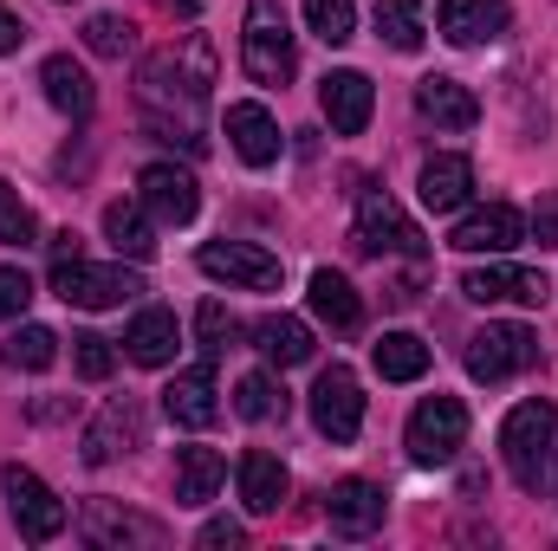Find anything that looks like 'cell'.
<instances>
[{
	"mask_svg": "<svg viewBox=\"0 0 558 551\" xmlns=\"http://www.w3.org/2000/svg\"><path fill=\"white\" fill-rule=\"evenodd\" d=\"M461 292L474 298V305H546V273H533V267H474V273L461 279Z\"/></svg>",
	"mask_w": 558,
	"mask_h": 551,
	"instance_id": "cell-18",
	"label": "cell"
},
{
	"mask_svg": "<svg viewBox=\"0 0 558 551\" xmlns=\"http://www.w3.org/2000/svg\"><path fill=\"white\" fill-rule=\"evenodd\" d=\"M52 292L65 305H85V311H111V305L137 298L143 279L131 267H92L85 254H72V260H52Z\"/></svg>",
	"mask_w": 558,
	"mask_h": 551,
	"instance_id": "cell-5",
	"label": "cell"
},
{
	"mask_svg": "<svg viewBox=\"0 0 558 551\" xmlns=\"http://www.w3.org/2000/svg\"><path fill=\"white\" fill-rule=\"evenodd\" d=\"M105 241H111L124 260H149V254H156L149 208H143V201H111V208H105Z\"/></svg>",
	"mask_w": 558,
	"mask_h": 551,
	"instance_id": "cell-28",
	"label": "cell"
},
{
	"mask_svg": "<svg viewBox=\"0 0 558 551\" xmlns=\"http://www.w3.org/2000/svg\"><path fill=\"white\" fill-rule=\"evenodd\" d=\"M195 267L208 279H228V285H247V292H274L279 285V254L254 247V241H208L195 254Z\"/></svg>",
	"mask_w": 558,
	"mask_h": 551,
	"instance_id": "cell-11",
	"label": "cell"
},
{
	"mask_svg": "<svg viewBox=\"0 0 558 551\" xmlns=\"http://www.w3.org/2000/svg\"><path fill=\"white\" fill-rule=\"evenodd\" d=\"M241 65H247V78H254V85H267V91L292 85V72H299V46H292V26H286L279 0H247Z\"/></svg>",
	"mask_w": 558,
	"mask_h": 551,
	"instance_id": "cell-3",
	"label": "cell"
},
{
	"mask_svg": "<svg viewBox=\"0 0 558 551\" xmlns=\"http://www.w3.org/2000/svg\"><path fill=\"white\" fill-rule=\"evenodd\" d=\"M312 421H318L325 441H357V428H364V390H357V377L344 364L318 370V383H312Z\"/></svg>",
	"mask_w": 558,
	"mask_h": 551,
	"instance_id": "cell-10",
	"label": "cell"
},
{
	"mask_svg": "<svg viewBox=\"0 0 558 551\" xmlns=\"http://www.w3.org/2000/svg\"><path fill=\"white\" fill-rule=\"evenodd\" d=\"M305 26L325 39V46H344L357 33V7L351 0H305Z\"/></svg>",
	"mask_w": 558,
	"mask_h": 551,
	"instance_id": "cell-35",
	"label": "cell"
},
{
	"mask_svg": "<svg viewBox=\"0 0 558 551\" xmlns=\"http://www.w3.org/2000/svg\"><path fill=\"white\" fill-rule=\"evenodd\" d=\"M539 364V338L526 325H481L468 338V377L474 383H507Z\"/></svg>",
	"mask_w": 558,
	"mask_h": 551,
	"instance_id": "cell-6",
	"label": "cell"
},
{
	"mask_svg": "<svg viewBox=\"0 0 558 551\" xmlns=\"http://www.w3.org/2000/svg\"><path fill=\"white\" fill-rule=\"evenodd\" d=\"M149 7H162L169 20H195L202 13V0H149Z\"/></svg>",
	"mask_w": 558,
	"mask_h": 551,
	"instance_id": "cell-43",
	"label": "cell"
},
{
	"mask_svg": "<svg viewBox=\"0 0 558 551\" xmlns=\"http://www.w3.org/2000/svg\"><path fill=\"white\" fill-rule=\"evenodd\" d=\"M228 143H234V156L247 162V169H274L279 149H286V137H279L274 111L267 105H228Z\"/></svg>",
	"mask_w": 558,
	"mask_h": 551,
	"instance_id": "cell-19",
	"label": "cell"
},
{
	"mask_svg": "<svg viewBox=\"0 0 558 551\" xmlns=\"http://www.w3.org/2000/svg\"><path fill=\"white\" fill-rule=\"evenodd\" d=\"M318 111H325V124H331L338 137H364V124H371V111H377V91H371L364 72H325Z\"/></svg>",
	"mask_w": 558,
	"mask_h": 551,
	"instance_id": "cell-15",
	"label": "cell"
},
{
	"mask_svg": "<svg viewBox=\"0 0 558 551\" xmlns=\"http://www.w3.org/2000/svg\"><path fill=\"white\" fill-rule=\"evenodd\" d=\"M357 247H371V254H410V260L428 254L422 234H416V221H410L384 188H364V195H357Z\"/></svg>",
	"mask_w": 558,
	"mask_h": 551,
	"instance_id": "cell-9",
	"label": "cell"
},
{
	"mask_svg": "<svg viewBox=\"0 0 558 551\" xmlns=\"http://www.w3.org/2000/svg\"><path fill=\"white\" fill-rule=\"evenodd\" d=\"M137 201L149 208V221H162V228H189L195 221V208H202V188H195V175L189 169H175V162H149L137 175Z\"/></svg>",
	"mask_w": 558,
	"mask_h": 551,
	"instance_id": "cell-12",
	"label": "cell"
},
{
	"mask_svg": "<svg viewBox=\"0 0 558 551\" xmlns=\"http://www.w3.org/2000/svg\"><path fill=\"white\" fill-rule=\"evenodd\" d=\"M162 415H169L175 428H208V421L221 415L215 370H208V364H195V370H175V377H169V390H162Z\"/></svg>",
	"mask_w": 558,
	"mask_h": 551,
	"instance_id": "cell-20",
	"label": "cell"
},
{
	"mask_svg": "<svg viewBox=\"0 0 558 551\" xmlns=\"http://www.w3.org/2000/svg\"><path fill=\"white\" fill-rule=\"evenodd\" d=\"M553 441H558V409L546 396L520 403V409L500 421V461H507V474H513L520 493H539V487H546V454H553Z\"/></svg>",
	"mask_w": 558,
	"mask_h": 551,
	"instance_id": "cell-2",
	"label": "cell"
},
{
	"mask_svg": "<svg viewBox=\"0 0 558 551\" xmlns=\"http://www.w3.org/2000/svg\"><path fill=\"white\" fill-rule=\"evenodd\" d=\"M72 370H78L85 383H105V377L118 370V351H111V338H98V331H78V338H72Z\"/></svg>",
	"mask_w": 558,
	"mask_h": 551,
	"instance_id": "cell-37",
	"label": "cell"
},
{
	"mask_svg": "<svg viewBox=\"0 0 558 551\" xmlns=\"http://www.w3.org/2000/svg\"><path fill=\"white\" fill-rule=\"evenodd\" d=\"M26 305H33V279L20 267H0V318H20Z\"/></svg>",
	"mask_w": 558,
	"mask_h": 551,
	"instance_id": "cell-40",
	"label": "cell"
},
{
	"mask_svg": "<svg viewBox=\"0 0 558 551\" xmlns=\"http://www.w3.org/2000/svg\"><path fill=\"white\" fill-rule=\"evenodd\" d=\"M435 26L454 46H487V39H500L513 26V7L507 0H441L435 7Z\"/></svg>",
	"mask_w": 558,
	"mask_h": 551,
	"instance_id": "cell-16",
	"label": "cell"
},
{
	"mask_svg": "<svg viewBox=\"0 0 558 551\" xmlns=\"http://www.w3.org/2000/svg\"><path fill=\"white\" fill-rule=\"evenodd\" d=\"M131 448H143V409L131 396H111V403L98 409V421L85 428V461H92V467H111V461L131 454Z\"/></svg>",
	"mask_w": 558,
	"mask_h": 551,
	"instance_id": "cell-17",
	"label": "cell"
},
{
	"mask_svg": "<svg viewBox=\"0 0 558 551\" xmlns=\"http://www.w3.org/2000/svg\"><path fill=\"white\" fill-rule=\"evenodd\" d=\"M526 234H533V241H539L546 254L558 247V188H546V195L533 201V221H526Z\"/></svg>",
	"mask_w": 558,
	"mask_h": 551,
	"instance_id": "cell-39",
	"label": "cell"
},
{
	"mask_svg": "<svg viewBox=\"0 0 558 551\" xmlns=\"http://www.w3.org/2000/svg\"><path fill=\"white\" fill-rule=\"evenodd\" d=\"M175 344H182V331H175V311H162V305L137 311L131 331H124V351H131V364H143V370L175 364Z\"/></svg>",
	"mask_w": 558,
	"mask_h": 551,
	"instance_id": "cell-23",
	"label": "cell"
},
{
	"mask_svg": "<svg viewBox=\"0 0 558 551\" xmlns=\"http://www.w3.org/2000/svg\"><path fill=\"white\" fill-rule=\"evenodd\" d=\"M403 441H410V461H416V467H448V461L461 454V441H468V409H461V396H428V403H416Z\"/></svg>",
	"mask_w": 558,
	"mask_h": 551,
	"instance_id": "cell-7",
	"label": "cell"
},
{
	"mask_svg": "<svg viewBox=\"0 0 558 551\" xmlns=\"http://www.w3.org/2000/svg\"><path fill=\"white\" fill-rule=\"evenodd\" d=\"M13 370H46L52 357H59V338L46 331V325H20L13 338H7V351H0Z\"/></svg>",
	"mask_w": 558,
	"mask_h": 551,
	"instance_id": "cell-33",
	"label": "cell"
},
{
	"mask_svg": "<svg viewBox=\"0 0 558 551\" xmlns=\"http://www.w3.org/2000/svg\"><path fill=\"white\" fill-rule=\"evenodd\" d=\"M39 85H46L52 111H65V118H92V105H98V91H92V78H85V65L72 52H52L39 65Z\"/></svg>",
	"mask_w": 558,
	"mask_h": 551,
	"instance_id": "cell-25",
	"label": "cell"
},
{
	"mask_svg": "<svg viewBox=\"0 0 558 551\" xmlns=\"http://www.w3.org/2000/svg\"><path fill=\"white\" fill-rule=\"evenodd\" d=\"M520 241H526V215H520V208H507V201L461 215V221H454V234H448V247H454V254H513Z\"/></svg>",
	"mask_w": 558,
	"mask_h": 551,
	"instance_id": "cell-13",
	"label": "cell"
},
{
	"mask_svg": "<svg viewBox=\"0 0 558 551\" xmlns=\"http://www.w3.org/2000/svg\"><path fill=\"white\" fill-rule=\"evenodd\" d=\"M221 474H228V461L215 448H182L175 454V506H208Z\"/></svg>",
	"mask_w": 558,
	"mask_h": 551,
	"instance_id": "cell-27",
	"label": "cell"
},
{
	"mask_svg": "<svg viewBox=\"0 0 558 551\" xmlns=\"http://www.w3.org/2000/svg\"><path fill=\"white\" fill-rule=\"evenodd\" d=\"M468 188H474V162L468 156H428L416 175V195L428 215H454L468 201Z\"/></svg>",
	"mask_w": 558,
	"mask_h": 551,
	"instance_id": "cell-22",
	"label": "cell"
},
{
	"mask_svg": "<svg viewBox=\"0 0 558 551\" xmlns=\"http://www.w3.org/2000/svg\"><path fill=\"white\" fill-rule=\"evenodd\" d=\"M286 487H292V474H286L279 454H267V448H247L241 454V500H247V513H279L286 506Z\"/></svg>",
	"mask_w": 558,
	"mask_h": 551,
	"instance_id": "cell-24",
	"label": "cell"
},
{
	"mask_svg": "<svg viewBox=\"0 0 558 551\" xmlns=\"http://www.w3.org/2000/svg\"><path fill=\"white\" fill-rule=\"evenodd\" d=\"M33 241H39L33 208L20 201V188H7V182H0V247H33Z\"/></svg>",
	"mask_w": 558,
	"mask_h": 551,
	"instance_id": "cell-38",
	"label": "cell"
},
{
	"mask_svg": "<svg viewBox=\"0 0 558 551\" xmlns=\"http://www.w3.org/2000/svg\"><path fill=\"white\" fill-rule=\"evenodd\" d=\"M241 539H247V532H241L234 519H208V526H202V546H208V551H221V546L234 551Z\"/></svg>",
	"mask_w": 558,
	"mask_h": 551,
	"instance_id": "cell-41",
	"label": "cell"
},
{
	"mask_svg": "<svg viewBox=\"0 0 558 551\" xmlns=\"http://www.w3.org/2000/svg\"><path fill=\"white\" fill-rule=\"evenodd\" d=\"M0 493H7V513L20 526V539L33 546H52L65 532V500L33 474V467H0Z\"/></svg>",
	"mask_w": 558,
	"mask_h": 551,
	"instance_id": "cell-4",
	"label": "cell"
},
{
	"mask_svg": "<svg viewBox=\"0 0 558 551\" xmlns=\"http://www.w3.org/2000/svg\"><path fill=\"white\" fill-rule=\"evenodd\" d=\"M384 513H390V500H384L377 480H338L325 493V519H331L338 539H371L384 526Z\"/></svg>",
	"mask_w": 558,
	"mask_h": 551,
	"instance_id": "cell-14",
	"label": "cell"
},
{
	"mask_svg": "<svg viewBox=\"0 0 558 551\" xmlns=\"http://www.w3.org/2000/svg\"><path fill=\"white\" fill-rule=\"evenodd\" d=\"M254 344H260V357H267L274 370H292V364H305V357H312V331H305L299 318H286V311L254 325Z\"/></svg>",
	"mask_w": 558,
	"mask_h": 551,
	"instance_id": "cell-30",
	"label": "cell"
},
{
	"mask_svg": "<svg viewBox=\"0 0 558 551\" xmlns=\"http://www.w3.org/2000/svg\"><path fill=\"white\" fill-rule=\"evenodd\" d=\"M546 487H553V500H558V441H553V454H546Z\"/></svg>",
	"mask_w": 558,
	"mask_h": 551,
	"instance_id": "cell-44",
	"label": "cell"
},
{
	"mask_svg": "<svg viewBox=\"0 0 558 551\" xmlns=\"http://www.w3.org/2000/svg\"><path fill=\"white\" fill-rule=\"evenodd\" d=\"M26 46V20L13 7H0V52H20Z\"/></svg>",
	"mask_w": 558,
	"mask_h": 551,
	"instance_id": "cell-42",
	"label": "cell"
},
{
	"mask_svg": "<svg viewBox=\"0 0 558 551\" xmlns=\"http://www.w3.org/2000/svg\"><path fill=\"white\" fill-rule=\"evenodd\" d=\"M416 111L435 124V131H474V124H481V98H474L461 78H422Z\"/></svg>",
	"mask_w": 558,
	"mask_h": 551,
	"instance_id": "cell-21",
	"label": "cell"
},
{
	"mask_svg": "<svg viewBox=\"0 0 558 551\" xmlns=\"http://www.w3.org/2000/svg\"><path fill=\"white\" fill-rule=\"evenodd\" d=\"M195 331H202V351H208V357H221V351H234V338H241V318H234L221 298H208V305L195 311Z\"/></svg>",
	"mask_w": 558,
	"mask_h": 551,
	"instance_id": "cell-36",
	"label": "cell"
},
{
	"mask_svg": "<svg viewBox=\"0 0 558 551\" xmlns=\"http://www.w3.org/2000/svg\"><path fill=\"white\" fill-rule=\"evenodd\" d=\"M78 526H85V539L98 551H131V546H169V526L162 519H149V513H131V506H118V500H85V513H78Z\"/></svg>",
	"mask_w": 558,
	"mask_h": 551,
	"instance_id": "cell-8",
	"label": "cell"
},
{
	"mask_svg": "<svg viewBox=\"0 0 558 551\" xmlns=\"http://www.w3.org/2000/svg\"><path fill=\"white\" fill-rule=\"evenodd\" d=\"M377 33H384V46H397V52H416L422 46V0H377Z\"/></svg>",
	"mask_w": 558,
	"mask_h": 551,
	"instance_id": "cell-31",
	"label": "cell"
},
{
	"mask_svg": "<svg viewBox=\"0 0 558 551\" xmlns=\"http://www.w3.org/2000/svg\"><path fill=\"white\" fill-rule=\"evenodd\" d=\"M85 46H92L98 59H124V52L137 46V26H131L124 13H92V20H85Z\"/></svg>",
	"mask_w": 558,
	"mask_h": 551,
	"instance_id": "cell-34",
	"label": "cell"
},
{
	"mask_svg": "<svg viewBox=\"0 0 558 551\" xmlns=\"http://www.w3.org/2000/svg\"><path fill=\"white\" fill-rule=\"evenodd\" d=\"M305 298H312V311H318L331 331H357V318H364V298H357V285H351L344 273H331V267H318V273H312Z\"/></svg>",
	"mask_w": 558,
	"mask_h": 551,
	"instance_id": "cell-26",
	"label": "cell"
},
{
	"mask_svg": "<svg viewBox=\"0 0 558 551\" xmlns=\"http://www.w3.org/2000/svg\"><path fill=\"white\" fill-rule=\"evenodd\" d=\"M208 85H215V52H208V39H189L182 52L169 46V52L143 59V78H137L143 124L162 131L169 143L182 137V149H202L195 118H202V105H208Z\"/></svg>",
	"mask_w": 558,
	"mask_h": 551,
	"instance_id": "cell-1",
	"label": "cell"
},
{
	"mask_svg": "<svg viewBox=\"0 0 558 551\" xmlns=\"http://www.w3.org/2000/svg\"><path fill=\"white\" fill-rule=\"evenodd\" d=\"M371 364H377L384 383H416L422 370H428V344H422L416 331H384L377 351H371Z\"/></svg>",
	"mask_w": 558,
	"mask_h": 551,
	"instance_id": "cell-29",
	"label": "cell"
},
{
	"mask_svg": "<svg viewBox=\"0 0 558 551\" xmlns=\"http://www.w3.org/2000/svg\"><path fill=\"white\" fill-rule=\"evenodd\" d=\"M234 409L247 415V421H274V415H286V390L274 383V370H254V377H241V390H234Z\"/></svg>",
	"mask_w": 558,
	"mask_h": 551,
	"instance_id": "cell-32",
	"label": "cell"
}]
</instances>
